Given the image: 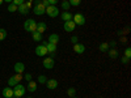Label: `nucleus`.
<instances>
[{
	"label": "nucleus",
	"mask_w": 131,
	"mask_h": 98,
	"mask_svg": "<svg viewBox=\"0 0 131 98\" xmlns=\"http://www.w3.org/2000/svg\"><path fill=\"white\" fill-rule=\"evenodd\" d=\"M24 29L29 33H33L37 30V22L33 18H28L25 22H24Z\"/></svg>",
	"instance_id": "nucleus-1"
},
{
	"label": "nucleus",
	"mask_w": 131,
	"mask_h": 98,
	"mask_svg": "<svg viewBox=\"0 0 131 98\" xmlns=\"http://www.w3.org/2000/svg\"><path fill=\"white\" fill-rule=\"evenodd\" d=\"M26 88L23 85V84H17L13 86V97H23L26 92Z\"/></svg>",
	"instance_id": "nucleus-2"
},
{
	"label": "nucleus",
	"mask_w": 131,
	"mask_h": 98,
	"mask_svg": "<svg viewBox=\"0 0 131 98\" xmlns=\"http://www.w3.org/2000/svg\"><path fill=\"white\" fill-rule=\"evenodd\" d=\"M46 15L49 16V17H58L59 16V8L57 7V5H49L47 8H46Z\"/></svg>",
	"instance_id": "nucleus-3"
},
{
	"label": "nucleus",
	"mask_w": 131,
	"mask_h": 98,
	"mask_svg": "<svg viewBox=\"0 0 131 98\" xmlns=\"http://www.w3.org/2000/svg\"><path fill=\"white\" fill-rule=\"evenodd\" d=\"M72 21L76 24V26H78V25L81 26V25L85 24V17H84V15H81V13H76V15H73Z\"/></svg>",
	"instance_id": "nucleus-4"
},
{
	"label": "nucleus",
	"mask_w": 131,
	"mask_h": 98,
	"mask_svg": "<svg viewBox=\"0 0 131 98\" xmlns=\"http://www.w3.org/2000/svg\"><path fill=\"white\" fill-rule=\"evenodd\" d=\"M33 12H34V15H37V16H42V15L46 13V8L41 3V4H37V5L33 7Z\"/></svg>",
	"instance_id": "nucleus-5"
},
{
	"label": "nucleus",
	"mask_w": 131,
	"mask_h": 98,
	"mask_svg": "<svg viewBox=\"0 0 131 98\" xmlns=\"http://www.w3.org/2000/svg\"><path fill=\"white\" fill-rule=\"evenodd\" d=\"M47 54H49V52H47L46 46H43L42 43L36 47V55H37V56H46Z\"/></svg>",
	"instance_id": "nucleus-6"
},
{
	"label": "nucleus",
	"mask_w": 131,
	"mask_h": 98,
	"mask_svg": "<svg viewBox=\"0 0 131 98\" xmlns=\"http://www.w3.org/2000/svg\"><path fill=\"white\" fill-rule=\"evenodd\" d=\"M63 29L67 31V33H71V31H73V30L76 29V24L73 22L72 20H71V21H66L64 25H63Z\"/></svg>",
	"instance_id": "nucleus-7"
},
{
	"label": "nucleus",
	"mask_w": 131,
	"mask_h": 98,
	"mask_svg": "<svg viewBox=\"0 0 131 98\" xmlns=\"http://www.w3.org/2000/svg\"><path fill=\"white\" fill-rule=\"evenodd\" d=\"M54 65H55V60H54L52 58H45L43 59V67H45L46 69H52Z\"/></svg>",
	"instance_id": "nucleus-8"
},
{
	"label": "nucleus",
	"mask_w": 131,
	"mask_h": 98,
	"mask_svg": "<svg viewBox=\"0 0 131 98\" xmlns=\"http://www.w3.org/2000/svg\"><path fill=\"white\" fill-rule=\"evenodd\" d=\"M46 86H47V89H50V90H55L58 88V81L55 79H47Z\"/></svg>",
	"instance_id": "nucleus-9"
},
{
	"label": "nucleus",
	"mask_w": 131,
	"mask_h": 98,
	"mask_svg": "<svg viewBox=\"0 0 131 98\" xmlns=\"http://www.w3.org/2000/svg\"><path fill=\"white\" fill-rule=\"evenodd\" d=\"M2 94H3V98H13V89L7 86V88L3 89Z\"/></svg>",
	"instance_id": "nucleus-10"
},
{
	"label": "nucleus",
	"mask_w": 131,
	"mask_h": 98,
	"mask_svg": "<svg viewBox=\"0 0 131 98\" xmlns=\"http://www.w3.org/2000/svg\"><path fill=\"white\" fill-rule=\"evenodd\" d=\"M73 51L76 54H84L85 52V46L83 45V43H76V45H73Z\"/></svg>",
	"instance_id": "nucleus-11"
},
{
	"label": "nucleus",
	"mask_w": 131,
	"mask_h": 98,
	"mask_svg": "<svg viewBox=\"0 0 131 98\" xmlns=\"http://www.w3.org/2000/svg\"><path fill=\"white\" fill-rule=\"evenodd\" d=\"M15 71H16V73H23L25 71V64L21 62H17L15 64Z\"/></svg>",
	"instance_id": "nucleus-12"
},
{
	"label": "nucleus",
	"mask_w": 131,
	"mask_h": 98,
	"mask_svg": "<svg viewBox=\"0 0 131 98\" xmlns=\"http://www.w3.org/2000/svg\"><path fill=\"white\" fill-rule=\"evenodd\" d=\"M72 17H73V15H72V13H70L68 10H64V12L60 15V18L64 21V22H66V21H71V20H72Z\"/></svg>",
	"instance_id": "nucleus-13"
},
{
	"label": "nucleus",
	"mask_w": 131,
	"mask_h": 98,
	"mask_svg": "<svg viewBox=\"0 0 131 98\" xmlns=\"http://www.w3.org/2000/svg\"><path fill=\"white\" fill-rule=\"evenodd\" d=\"M17 10H18V13H21V15H28V13H29V8L26 7L25 3H24V4H21V5H18Z\"/></svg>",
	"instance_id": "nucleus-14"
},
{
	"label": "nucleus",
	"mask_w": 131,
	"mask_h": 98,
	"mask_svg": "<svg viewBox=\"0 0 131 98\" xmlns=\"http://www.w3.org/2000/svg\"><path fill=\"white\" fill-rule=\"evenodd\" d=\"M107 55L110 59H117L118 58V50L117 48H109L107 50Z\"/></svg>",
	"instance_id": "nucleus-15"
},
{
	"label": "nucleus",
	"mask_w": 131,
	"mask_h": 98,
	"mask_svg": "<svg viewBox=\"0 0 131 98\" xmlns=\"http://www.w3.org/2000/svg\"><path fill=\"white\" fill-rule=\"evenodd\" d=\"M46 29H47V25H46V22H39V24H37V31L38 33H45L46 31Z\"/></svg>",
	"instance_id": "nucleus-16"
},
{
	"label": "nucleus",
	"mask_w": 131,
	"mask_h": 98,
	"mask_svg": "<svg viewBox=\"0 0 131 98\" xmlns=\"http://www.w3.org/2000/svg\"><path fill=\"white\" fill-rule=\"evenodd\" d=\"M59 35L58 34H55V33H52V34H50V37H49V42L50 43H55V45H57V43L59 42Z\"/></svg>",
	"instance_id": "nucleus-17"
},
{
	"label": "nucleus",
	"mask_w": 131,
	"mask_h": 98,
	"mask_svg": "<svg viewBox=\"0 0 131 98\" xmlns=\"http://www.w3.org/2000/svg\"><path fill=\"white\" fill-rule=\"evenodd\" d=\"M29 92H36L37 90V82L36 81H28V88Z\"/></svg>",
	"instance_id": "nucleus-18"
},
{
	"label": "nucleus",
	"mask_w": 131,
	"mask_h": 98,
	"mask_svg": "<svg viewBox=\"0 0 131 98\" xmlns=\"http://www.w3.org/2000/svg\"><path fill=\"white\" fill-rule=\"evenodd\" d=\"M31 38H33V41H36V42H41L42 41V34L36 30V31L31 33Z\"/></svg>",
	"instance_id": "nucleus-19"
},
{
	"label": "nucleus",
	"mask_w": 131,
	"mask_h": 98,
	"mask_svg": "<svg viewBox=\"0 0 131 98\" xmlns=\"http://www.w3.org/2000/svg\"><path fill=\"white\" fill-rule=\"evenodd\" d=\"M46 48H47V52H55L57 51V45L55 43H50V42H47V45H46Z\"/></svg>",
	"instance_id": "nucleus-20"
},
{
	"label": "nucleus",
	"mask_w": 131,
	"mask_h": 98,
	"mask_svg": "<svg viewBox=\"0 0 131 98\" xmlns=\"http://www.w3.org/2000/svg\"><path fill=\"white\" fill-rule=\"evenodd\" d=\"M98 50H100L101 52H107V50H109L107 42H102V43H100V46H98Z\"/></svg>",
	"instance_id": "nucleus-21"
},
{
	"label": "nucleus",
	"mask_w": 131,
	"mask_h": 98,
	"mask_svg": "<svg viewBox=\"0 0 131 98\" xmlns=\"http://www.w3.org/2000/svg\"><path fill=\"white\" fill-rule=\"evenodd\" d=\"M68 3H70V5L78 8V7H80V4H81V0H68Z\"/></svg>",
	"instance_id": "nucleus-22"
},
{
	"label": "nucleus",
	"mask_w": 131,
	"mask_h": 98,
	"mask_svg": "<svg viewBox=\"0 0 131 98\" xmlns=\"http://www.w3.org/2000/svg\"><path fill=\"white\" fill-rule=\"evenodd\" d=\"M17 5H15L13 3H9V5H8V12H10V13H13V12H16L17 10Z\"/></svg>",
	"instance_id": "nucleus-23"
},
{
	"label": "nucleus",
	"mask_w": 131,
	"mask_h": 98,
	"mask_svg": "<svg viewBox=\"0 0 131 98\" xmlns=\"http://www.w3.org/2000/svg\"><path fill=\"white\" fill-rule=\"evenodd\" d=\"M7 38V30L5 29H0V42L4 41Z\"/></svg>",
	"instance_id": "nucleus-24"
},
{
	"label": "nucleus",
	"mask_w": 131,
	"mask_h": 98,
	"mask_svg": "<svg viewBox=\"0 0 131 98\" xmlns=\"http://www.w3.org/2000/svg\"><path fill=\"white\" fill-rule=\"evenodd\" d=\"M38 81H39V84H46L47 77H46L45 75H39V76H38Z\"/></svg>",
	"instance_id": "nucleus-25"
},
{
	"label": "nucleus",
	"mask_w": 131,
	"mask_h": 98,
	"mask_svg": "<svg viewBox=\"0 0 131 98\" xmlns=\"http://www.w3.org/2000/svg\"><path fill=\"white\" fill-rule=\"evenodd\" d=\"M18 82L15 80V77L12 76V77H9V80H8V86H15V85H17Z\"/></svg>",
	"instance_id": "nucleus-26"
},
{
	"label": "nucleus",
	"mask_w": 131,
	"mask_h": 98,
	"mask_svg": "<svg viewBox=\"0 0 131 98\" xmlns=\"http://www.w3.org/2000/svg\"><path fill=\"white\" fill-rule=\"evenodd\" d=\"M67 94H68V97H75V94H76V89H75V88H70V89L67 90Z\"/></svg>",
	"instance_id": "nucleus-27"
},
{
	"label": "nucleus",
	"mask_w": 131,
	"mask_h": 98,
	"mask_svg": "<svg viewBox=\"0 0 131 98\" xmlns=\"http://www.w3.org/2000/svg\"><path fill=\"white\" fill-rule=\"evenodd\" d=\"M62 8H63L64 10H68V9L71 8V5H70L68 2H63V3H62Z\"/></svg>",
	"instance_id": "nucleus-28"
},
{
	"label": "nucleus",
	"mask_w": 131,
	"mask_h": 98,
	"mask_svg": "<svg viewBox=\"0 0 131 98\" xmlns=\"http://www.w3.org/2000/svg\"><path fill=\"white\" fill-rule=\"evenodd\" d=\"M13 77H15V80H16V81L18 82V81H21V80H23V79H24V76H23V75H21V73H16V75L13 76Z\"/></svg>",
	"instance_id": "nucleus-29"
},
{
	"label": "nucleus",
	"mask_w": 131,
	"mask_h": 98,
	"mask_svg": "<svg viewBox=\"0 0 131 98\" xmlns=\"http://www.w3.org/2000/svg\"><path fill=\"white\" fill-rule=\"evenodd\" d=\"M125 56L128 58V59L131 58V48H130V47H127V48L125 50Z\"/></svg>",
	"instance_id": "nucleus-30"
},
{
	"label": "nucleus",
	"mask_w": 131,
	"mask_h": 98,
	"mask_svg": "<svg viewBox=\"0 0 131 98\" xmlns=\"http://www.w3.org/2000/svg\"><path fill=\"white\" fill-rule=\"evenodd\" d=\"M25 2H26V0H13L12 3H13L15 5H17V7H18V5H21V4H24Z\"/></svg>",
	"instance_id": "nucleus-31"
},
{
	"label": "nucleus",
	"mask_w": 131,
	"mask_h": 98,
	"mask_svg": "<svg viewBox=\"0 0 131 98\" xmlns=\"http://www.w3.org/2000/svg\"><path fill=\"white\" fill-rule=\"evenodd\" d=\"M107 45H109V48H115V46H117V42H115V41H110V42L107 43Z\"/></svg>",
	"instance_id": "nucleus-32"
},
{
	"label": "nucleus",
	"mask_w": 131,
	"mask_h": 98,
	"mask_svg": "<svg viewBox=\"0 0 131 98\" xmlns=\"http://www.w3.org/2000/svg\"><path fill=\"white\" fill-rule=\"evenodd\" d=\"M128 31H130V30H128V28H126L125 30H119V31H118V34H119V35H121V37H122V35H125V34H127V33H128Z\"/></svg>",
	"instance_id": "nucleus-33"
},
{
	"label": "nucleus",
	"mask_w": 131,
	"mask_h": 98,
	"mask_svg": "<svg viewBox=\"0 0 131 98\" xmlns=\"http://www.w3.org/2000/svg\"><path fill=\"white\" fill-rule=\"evenodd\" d=\"M71 42L73 43V45H76V43H79V38L76 37V35H72L71 37Z\"/></svg>",
	"instance_id": "nucleus-34"
},
{
	"label": "nucleus",
	"mask_w": 131,
	"mask_h": 98,
	"mask_svg": "<svg viewBox=\"0 0 131 98\" xmlns=\"http://www.w3.org/2000/svg\"><path fill=\"white\" fill-rule=\"evenodd\" d=\"M121 62H122V64H128V63H130V59H128V58H126V56H122Z\"/></svg>",
	"instance_id": "nucleus-35"
},
{
	"label": "nucleus",
	"mask_w": 131,
	"mask_h": 98,
	"mask_svg": "<svg viewBox=\"0 0 131 98\" xmlns=\"http://www.w3.org/2000/svg\"><path fill=\"white\" fill-rule=\"evenodd\" d=\"M24 79H25L26 81H31V79H33V76H31L30 73H26V75L24 76Z\"/></svg>",
	"instance_id": "nucleus-36"
},
{
	"label": "nucleus",
	"mask_w": 131,
	"mask_h": 98,
	"mask_svg": "<svg viewBox=\"0 0 131 98\" xmlns=\"http://www.w3.org/2000/svg\"><path fill=\"white\" fill-rule=\"evenodd\" d=\"M58 2H59V0H49V4L50 5H57Z\"/></svg>",
	"instance_id": "nucleus-37"
},
{
	"label": "nucleus",
	"mask_w": 131,
	"mask_h": 98,
	"mask_svg": "<svg viewBox=\"0 0 131 98\" xmlns=\"http://www.w3.org/2000/svg\"><path fill=\"white\" fill-rule=\"evenodd\" d=\"M42 4H43V7L45 8H47L50 4H49V0H42Z\"/></svg>",
	"instance_id": "nucleus-38"
},
{
	"label": "nucleus",
	"mask_w": 131,
	"mask_h": 98,
	"mask_svg": "<svg viewBox=\"0 0 131 98\" xmlns=\"http://www.w3.org/2000/svg\"><path fill=\"white\" fill-rule=\"evenodd\" d=\"M119 42H121V43H126V42H127V38L123 35V37H121V38H119Z\"/></svg>",
	"instance_id": "nucleus-39"
},
{
	"label": "nucleus",
	"mask_w": 131,
	"mask_h": 98,
	"mask_svg": "<svg viewBox=\"0 0 131 98\" xmlns=\"http://www.w3.org/2000/svg\"><path fill=\"white\" fill-rule=\"evenodd\" d=\"M25 4H26L28 8H31V2H25Z\"/></svg>",
	"instance_id": "nucleus-40"
},
{
	"label": "nucleus",
	"mask_w": 131,
	"mask_h": 98,
	"mask_svg": "<svg viewBox=\"0 0 131 98\" xmlns=\"http://www.w3.org/2000/svg\"><path fill=\"white\" fill-rule=\"evenodd\" d=\"M42 3V0H34V5H37V4H41Z\"/></svg>",
	"instance_id": "nucleus-41"
},
{
	"label": "nucleus",
	"mask_w": 131,
	"mask_h": 98,
	"mask_svg": "<svg viewBox=\"0 0 131 98\" xmlns=\"http://www.w3.org/2000/svg\"><path fill=\"white\" fill-rule=\"evenodd\" d=\"M4 2H5V3H12L13 0H4Z\"/></svg>",
	"instance_id": "nucleus-42"
},
{
	"label": "nucleus",
	"mask_w": 131,
	"mask_h": 98,
	"mask_svg": "<svg viewBox=\"0 0 131 98\" xmlns=\"http://www.w3.org/2000/svg\"><path fill=\"white\" fill-rule=\"evenodd\" d=\"M3 3H4V0H0V5H2Z\"/></svg>",
	"instance_id": "nucleus-43"
},
{
	"label": "nucleus",
	"mask_w": 131,
	"mask_h": 98,
	"mask_svg": "<svg viewBox=\"0 0 131 98\" xmlns=\"http://www.w3.org/2000/svg\"><path fill=\"white\" fill-rule=\"evenodd\" d=\"M26 2H34V0H26Z\"/></svg>",
	"instance_id": "nucleus-44"
},
{
	"label": "nucleus",
	"mask_w": 131,
	"mask_h": 98,
	"mask_svg": "<svg viewBox=\"0 0 131 98\" xmlns=\"http://www.w3.org/2000/svg\"><path fill=\"white\" fill-rule=\"evenodd\" d=\"M62 2H68V0H62Z\"/></svg>",
	"instance_id": "nucleus-45"
},
{
	"label": "nucleus",
	"mask_w": 131,
	"mask_h": 98,
	"mask_svg": "<svg viewBox=\"0 0 131 98\" xmlns=\"http://www.w3.org/2000/svg\"><path fill=\"white\" fill-rule=\"evenodd\" d=\"M13 98H21V97H13Z\"/></svg>",
	"instance_id": "nucleus-46"
},
{
	"label": "nucleus",
	"mask_w": 131,
	"mask_h": 98,
	"mask_svg": "<svg viewBox=\"0 0 131 98\" xmlns=\"http://www.w3.org/2000/svg\"><path fill=\"white\" fill-rule=\"evenodd\" d=\"M71 98H78V97H71Z\"/></svg>",
	"instance_id": "nucleus-47"
},
{
	"label": "nucleus",
	"mask_w": 131,
	"mask_h": 98,
	"mask_svg": "<svg viewBox=\"0 0 131 98\" xmlns=\"http://www.w3.org/2000/svg\"><path fill=\"white\" fill-rule=\"evenodd\" d=\"M28 98H33V97H28Z\"/></svg>",
	"instance_id": "nucleus-48"
}]
</instances>
